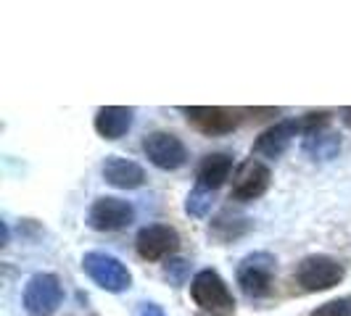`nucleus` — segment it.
<instances>
[{"instance_id":"nucleus-13","label":"nucleus","mask_w":351,"mask_h":316,"mask_svg":"<svg viewBox=\"0 0 351 316\" xmlns=\"http://www.w3.org/2000/svg\"><path fill=\"white\" fill-rule=\"evenodd\" d=\"M104 179L119 190H135L145 182V172L141 163L122 156H108L104 161Z\"/></svg>"},{"instance_id":"nucleus-21","label":"nucleus","mask_w":351,"mask_h":316,"mask_svg":"<svg viewBox=\"0 0 351 316\" xmlns=\"http://www.w3.org/2000/svg\"><path fill=\"white\" fill-rule=\"evenodd\" d=\"M341 116H343V124H346V127H351V105H346V108L341 111Z\"/></svg>"},{"instance_id":"nucleus-2","label":"nucleus","mask_w":351,"mask_h":316,"mask_svg":"<svg viewBox=\"0 0 351 316\" xmlns=\"http://www.w3.org/2000/svg\"><path fill=\"white\" fill-rule=\"evenodd\" d=\"M275 272H278V259L267 250H254L241 259L235 269V280L248 298H267L272 293Z\"/></svg>"},{"instance_id":"nucleus-6","label":"nucleus","mask_w":351,"mask_h":316,"mask_svg":"<svg viewBox=\"0 0 351 316\" xmlns=\"http://www.w3.org/2000/svg\"><path fill=\"white\" fill-rule=\"evenodd\" d=\"M143 150H145L148 161L158 169H164V172H175L188 161L185 145L172 132H151V135H145Z\"/></svg>"},{"instance_id":"nucleus-12","label":"nucleus","mask_w":351,"mask_h":316,"mask_svg":"<svg viewBox=\"0 0 351 316\" xmlns=\"http://www.w3.org/2000/svg\"><path fill=\"white\" fill-rule=\"evenodd\" d=\"M135 122V108L127 105H104L95 114V132L104 140H119L130 132V127Z\"/></svg>"},{"instance_id":"nucleus-20","label":"nucleus","mask_w":351,"mask_h":316,"mask_svg":"<svg viewBox=\"0 0 351 316\" xmlns=\"http://www.w3.org/2000/svg\"><path fill=\"white\" fill-rule=\"evenodd\" d=\"M138 316H167V314H164V308L158 303L145 300V303H141V308H138Z\"/></svg>"},{"instance_id":"nucleus-14","label":"nucleus","mask_w":351,"mask_h":316,"mask_svg":"<svg viewBox=\"0 0 351 316\" xmlns=\"http://www.w3.org/2000/svg\"><path fill=\"white\" fill-rule=\"evenodd\" d=\"M232 172V156L228 153H209L204 156V161L198 163V172H195V185L204 187V190H219L225 185V179H230Z\"/></svg>"},{"instance_id":"nucleus-3","label":"nucleus","mask_w":351,"mask_h":316,"mask_svg":"<svg viewBox=\"0 0 351 316\" xmlns=\"http://www.w3.org/2000/svg\"><path fill=\"white\" fill-rule=\"evenodd\" d=\"M346 277V269L343 263L335 261L333 256H306L301 259L296 266V282L306 293H322V290H330L335 285H341Z\"/></svg>"},{"instance_id":"nucleus-7","label":"nucleus","mask_w":351,"mask_h":316,"mask_svg":"<svg viewBox=\"0 0 351 316\" xmlns=\"http://www.w3.org/2000/svg\"><path fill=\"white\" fill-rule=\"evenodd\" d=\"M135 209L122 198H98L88 211V227L95 232H117L132 224Z\"/></svg>"},{"instance_id":"nucleus-16","label":"nucleus","mask_w":351,"mask_h":316,"mask_svg":"<svg viewBox=\"0 0 351 316\" xmlns=\"http://www.w3.org/2000/svg\"><path fill=\"white\" fill-rule=\"evenodd\" d=\"M301 148H304L306 156H312L315 161H328V158H333L341 150V137L335 132L319 129V132H312V135H304Z\"/></svg>"},{"instance_id":"nucleus-8","label":"nucleus","mask_w":351,"mask_h":316,"mask_svg":"<svg viewBox=\"0 0 351 316\" xmlns=\"http://www.w3.org/2000/svg\"><path fill=\"white\" fill-rule=\"evenodd\" d=\"M269 166L262 163V161H256V158H248L243 161L241 166H238V172L232 176V190H230V198L232 200H256V198H262L267 193V187H269Z\"/></svg>"},{"instance_id":"nucleus-1","label":"nucleus","mask_w":351,"mask_h":316,"mask_svg":"<svg viewBox=\"0 0 351 316\" xmlns=\"http://www.w3.org/2000/svg\"><path fill=\"white\" fill-rule=\"evenodd\" d=\"M191 295L206 316H235V298L214 269H201L191 280Z\"/></svg>"},{"instance_id":"nucleus-9","label":"nucleus","mask_w":351,"mask_h":316,"mask_svg":"<svg viewBox=\"0 0 351 316\" xmlns=\"http://www.w3.org/2000/svg\"><path fill=\"white\" fill-rule=\"evenodd\" d=\"M180 111L185 114L188 124H193L204 135H228L241 122L235 111L219 108V105H182Z\"/></svg>"},{"instance_id":"nucleus-4","label":"nucleus","mask_w":351,"mask_h":316,"mask_svg":"<svg viewBox=\"0 0 351 316\" xmlns=\"http://www.w3.org/2000/svg\"><path fill=\"white\" fill-rule=\"evenodd\" d=\"M82 269L88 272V277L98 287H104L108 293H124L132 285V274L117 256L104 253V250H90L82 256Z\"/></svg>"},{"instance_id":"nucleus-5","label":"nucleus","mask_w":351,"mask_h":316,"mask_svg":"<svg viewBox=\"0 0 351 316\" xmlns=\"http://www.w3.org/2000/svg\"><path fill=\"white\" fill-rule=\"evenodd\" d=\"M64 300V287L56 274L40 272L24 287V308L29 316H53Z\"/></svg>"},{"instance_id":"nucleus-10","label":"nucleus","mask_w":351,"mask_h":316,"mask_svg":"<svg viewBox=\"0 0 351 316\" xmlns=\"http://www.w3.org/2000/svg\"><path fill=\"white\" fill-rule=\"evenodd\" d=\"M135 248H138L141 259H145V261H161V259L172 256L177 248H180V235H177L175 227L151 224V227H143L138 232Z\"/></svg>"},{"instance_id":"nucleus-19","label":"nucleus","mask_w":351,"mask_h":316,"mask_svg":"<svg viewBox=\"0 0 351 316\" xmlns=\"http://www.w3.org/2000/svg\"><path fill=\"white\" fill-rule=\"evenodd\" d=\"M309 316H351V303L349 300H328V303L317 306Z\"/></svg>"},{"instance_id":"nucleus-11","label":"nucleus","mask_w":351,"mask_h":316,"mask_svg":"<svg viewBox=\"0 0 351 316\" xmlns=\"http://www.w3.org/2000/svg\"><path fill=\"white\" fill-rule=\"evenodd\" d=\"M296 135H304L301 119H282V122L272 124L269 129H264L262 135L256 137V142H254V153L267 156V158L282 156V153L291 148V142H293Z\"/></svg>"},{"instance_id":"nucleus-18","label":"nucleus","mask_w":351,"mask_h":316,"mask_svg":"<svg viewBox=\"0 0 351 316\" xmlns=\"http://www.w3.org/2000/svg\"><path fill=\"white\" fill-rule=\"evenodd\" d=\"M164 274H167V280L172 282L175 287H180V285H185V280H188L191 266H188V261H182V259H169V261L164 263Z\"/></svg>"},{"instance_id":"nucleus-17","label":"nucleus","mask_w":351,"mask_h":316,"mask_svg":"<svg viewBox=\"0 0 351 316\" xmlns=\"http://www.w3.org/2000/svg\"><path fill=\"white\" fill-rule=\"evenodd\" d=\"M211 206H214V193H211V190H204V187H198V185L191 190L188 200H185V211H188L191 216H195V219L209 216Z\"/></svg>"},{"instance_id":"nucleus-15","label":"nucleus","mask_w":351,"mask_h":316,"mask_svg":"<svg viewBox=\"0 0 351 316\" xmlns=\"http://www.w3.org/2000/svg\"><path fill=\"white\" fill-rule=\"evenodd\" d=\"M248 229H251V219L243 213H235V211H222L214 222H211V235L219 240V243H232L238 237H243Z\"/></svg>"}]
</instances>
